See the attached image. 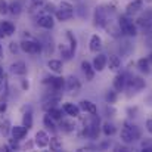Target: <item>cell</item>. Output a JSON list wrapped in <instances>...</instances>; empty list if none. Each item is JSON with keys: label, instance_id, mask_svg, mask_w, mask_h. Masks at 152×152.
Here are the masks:
<instances>
[{"label": "cell", "instance_id": "6da1fadb", "mask_svg": "<svg viewBox=\"0 0 152 152\" xmlns=\"http://www.w3.org/2000/svg\"><path fill=\"white\" fill-rule=\"evenodd\" d=\"M102 132L101 117L98 114H89V117L83 121L81 134L87 139H99V134Z\"/></svg>", "mask_w": 152, "mask_h": 152}, {"label": "cell", "instance_id": "7a4b0ae2", "mask_svg": "<svg viewBox=\"0 0 152 152\" xmlns=\"http://www.w3.org/2000/svg\"><path fill=\"white\" fill-rule=\"evenodd\" d=\"M140 137H142V132H140V129H139L136 124H132V123H129V121H124L123 129H121V132H120L121 143L132 145V143L137 142Z\"/></svg>", "mask_w": 152, "mask_h": 152}, {"label": "cell", "instance_id": "3957f363", "mask_svg": "<svg viewBox=\"0 0 152 152\" xmlns=\"http://www.w3.org/2000/svg\"><path fill=\"white\" fill-rule=\"evenodd\" d=\"M118 27L121 28V33L126 37L132 39V37H136L139 34V27H137L136 22H133V18L129 13H124V15L118 16Z\"/></svg>", "mask_w": 152, "mask_h": 152}, {"label": "cell", "instance_id": "277c9868", "mask_svg": "<svg viewBox=\"0 0 152 152\" xmlns=\"http://www.w3.org/2000/svg\"><path fill=\"white\" fill-rule=\"evenodd\" d=\"M108 22H111L109 21V9H108V6L99 4L93 12V25L98 28H106Z\"/></svg>", "mask_w": 152, "mask_h": 152}, {"label": "cell", "instance_id": "5b68a950", "mask_svg": "<svg viewBox=\"0 0 152 152\" xmlns=\"http://www.w3.org/2000/svg\"><path fill=\"white\" fill-rule=\"evenodd\" d=\"M21 50L30 55H39L43 53V43L40 39H24L21 43Z\"/></svg>", "mask_w": 152, "mask_h": 152}, {"label": "cell", "instance_id": "8992f818", "mask_svg": "<svg viewBox=\"0 0 152 152\" xmlns=\"http://www.w3.org/2000/svg\"><path fill=\"white\" fill-rule=\"evenodd\" d=\"M43 84L49 86L53 92H62L65 89V78L61 77L59 74L56 75H48L43 78Z\"/></svg>", "mask_w": 152, "mask_h": 152}, {"label": "cell", "instance_id": "52a82bcc", "mask_svg": "<svg viewBox=\"0 0 152 152\" xmlns=\"http://www.w3.org/2000/svg\"><path fill=\"white\" fill-rule=\"evenodd\" d=\"M61 101H62V93L61 92H52L50 95H48L46 98H43V101H42V109L45 112H48L49 109L58 106Z\"/></svg>", "mask_w": 152, "mask_h": 152}, {"label": "cell", "instance_id": "ba28073f", "mask_svg": "<svg viewBox=\"0 0 152 152\" xmlns=\"http://www.w3.org/2000/svg\"><path fill=\"white\" fill-rule=\"evenodd\" d=\"M145 87H146V81H145L142 77H139V75H129V80H127V87H126V90L136 93V92H140V90H143Z\"/></svg>", "mask_w": 152, "mask_h": 152}, {"label": "cell", "instance_id": "9c48e42d", "mask_svg": "<svg viewBox=\"0 0 152 152\" xmlns=\"http://www.w3.org/2000/svg\"><path fill=\"white\" fill-rule=\"evenodd\" d=\"M136 24L139 28H142L143 33H148L149 30H152V9H148L143 15H140L136 19Z\"/></svg>", "mask_w": 152, "mask_h": 152}, {"label": "cell", "instance_id": "30bf717a", "mask_svg": "<svg viewBox=\"0 0 152 152\" xmlns=\"http://www.w3.org/2000/svg\"><path fill=\"white\" fill-rule=\"evenodd\" d=\"M37 25L46 31L52 30L55 27V15L50 13H42L40 16H37Z\"/></svg>", "mask_w": 152, "mask_h": 152}, {"label": "cell", "instance_id": "8fae6325", "mask_svg": "<svg viewBox=\"0 0 152 152\" xmlns=\"http://www.w3.org/2000/svg\"><path fill=\"white\" fill-rule=\"evenodd\" d=\"M127 80H129V74H127V72H118V74L114 77L112 87H114L117 92H124L126 87H127Z\"/></svg>", "mask_w": 152, "mask_h": 152}, {"label": "cell", "instance_id": "7c38bea8", "mask_svg": "<svg viewBox=\"0 0 152 152\" xmlns=\"http://www.w3.org/2000/svg\"><path fill=\"white\" fill-rule=\"evenodd\" d=\"M65 89L69 92V93H78L80 92V89H81V81L78 80V77H75V75H68L66 78H65Z\"/></svg>", "mask_w": 152, "mask_h": 152}, {"label": "cell", "instance_id": "4fadbf2b", "mask_svg": "<svg viewBox=\"0 0 152 152\" xmlns=\"http://www.w3.org/2000/svg\"><path fill=\"white\" fill-rule=\"evenodd\" d=\"M9 71H10L13 75L24 77V75H27V72H28V68H27V64H25L24 61H15V62H12V64H10V66H9Z\"/></svg>", "mask_w": 152, "mask_h": 152}, {"label": "cell", "instance_id": "5bb4252c", "mask_svg": "<svg viewBox=\"0 0 152 152\" xmlns=\"http://www.w3.org/2000/svg\"><path fill=\"white\" fill-rule=\"evenodd\" d=\"M59 130L62 132V133H74L75 130H77V123L74 121V118L72 117H69V118H62L61 121H59Z\"/></svg>", "mask_w": 152, "mask_h": 152}, {"label": "cell", "instance_id": "9a60e30c", "mask_svg": "<svg viewBox=\"0 0 152 152\" xmlns=\"http://www.w3.org/2000/svg\"><path fill=\"white\" fill-rule=\"evenodd\" d=\"M93 68L96 69V72H102L105 68H108V55L105 53H96V56L93 58Z\"/></svg>", "mask_w": 152, "mask_h": 152}, {"label": "cell", "instance_id": "2e32d148", "mask_svg": "<svg viewBox=\"0 0 152 152\" xmlns=\"http://www.w3.org/2000/svg\"><path fill=\"white\" fill-rule=\"evenodd\" d=\"M40 40L43 43V53H46V55L50 56L52 53L55 52V40H53V37H52L50 34L45 33V34H42Z\"/></svg>", "mask_w": 152, "mask_h": 152}, {"label": "cell", "instance_id": "e0dca14e", "mask_svg": "<svg viewBox=\"0 0 152 152\" xmlns=\"http://www.w3.org/2000/svg\"><path fill=\"white\" fill-rule=\"evenodd\" d=\"M25 6H27L25 0H12L9 3V13L13 15V16H19L24 12Z\"/></svg>", "mask_w": 152, "mask_h": 152}, {"label": "cell", "instance_id": "ac0fdd59", "mask_svg": "<svg viewBox=\"0 0 152 152\" xmlns=\"http://www.w3.org/2000/svg\"><path fill=\"white\" fill-rule=\"evenodd\" d=\"M49 140H50V136L45 130H39L36 133V136H34V142H36V146L37 148H46V146H49Z\"/></svg>", "mask_w": 152, "mask_h": 152}, {"label": "cell", "instance_id": "d6986e66", "mask_svg": "<svg viewBox=\"0 0 152 152\" xmlns=\"http://www.w3.org/2000/svg\"><path fill=\"white\" fill-rule=\"evenodd\" d=\"M81 71H83V74H84V77H86V80L87 81H92L93 78H95V74H96V69L93 68V64L92 62H89V61H81Z\"/></svg>", "mask_w": 152, "mask_h": 152}, {"label": "cell", "instance_id": "ffe728a7", "mask_svg": "<svg viewBox=\"0 0 152 152\" xmlns=\"http://www.w3.org/2000/svg\"><path fill=\"white\" fill-rule=\"evenodd\" d=\"M103 48V42H102V37L99 34H93L89 40V50L92 53H99Z\"/></svg>", "mask_w": 152, "mask_h": 152}, {"label": "cell", "instance_id": "44dd1931", "mask_svg": "<svg viewBox=\"0 0 152 152\" xmlns=\"http://www.w3.org/2000/svg\"><path fill=\"white\" fill-rule=\"evenodd\" d=\"M62 108H64V111H65V114H66L68 117H72V118H77V117H80V112H81V109H80V106H78L77 103L66 102V103H64V105H62Z\"/></svg>", "mask_w": 152, "mask_h": 152}, {"label": "cell", "instance_id": "7402d4cb", "mask_svg": "<svg viewBox=\"0 0 152 152\" xmlns=\"http://www.w3.org/2000/svg\"><path fill=\"white\" fill-rule=\"evenodd\" d=\"M10 134H12L13 139H16V140L21 142L22 139L27 137V134H28V129H27L25 126H12V132H10Z\"/></svg>", "mask_w": 152, "mask_h": 152}, {"label": "cell", "instance_id": "603a6c76", "mask_svg": "<svg viewBox=\"0 0 152 152\" xmlns=\"http://www.w3.org/2000/svg\"><path fill=\"white\" fill-rule=\"evenodd\" d=\"M143 0H133V1H130L127 6H126V13H129V15H136V13H139L142 9H143Z\"/></svg>", "mask_w": 152, "mask_h": 152}, {"label": "cell", "instance_id": "cb8c5ba5", "mask_svg": "<svg viewBox=\"0 0 152 152\" xmlns=\"http://www.w3.org/2000/svg\"><path fill=\"white\" fill-rule=\"evenodd\" d=\"M45 0H31V4L28 6V12L31 13V15H34V13H45ZM39 15V16H40Z\"/></svg>", "mask_w": 152, "mask_h": 152}, {"label": "cell", "instance_id": "d4e9b609", "mask_svg": "<svg viewBox=\"0 0 152 152\" xmlns=\"http://www.w3.org/2000/svg\"><path fill=\"white\" fill-rule=\"evenodd\" d=\"M78 106H80V109H81L83 112H86V114H98V106H96V103H93V102L89 101V99H83V101L78 103Z\"/></svg>", "mask_w": 152, "mask_h": 152}, {"label": "cell", "instance_id": "484cf974", "mask_svg": "<svg viewBox=\"0 0 152 152\" xmlns=\"http://www.w3.org/2000/svg\"><path fill=\"white\" fill-rule=\"evenodd\" d=\"M108 68L109 71H114V72H118L121 69V59L118 55H109L108 56Z\"/></svg>", "mask_w": 152, "mask_h": 152}, {"label": "cell", "instance_id": "4316f807", "mask_svg": "<svg viewBox=\"0 0 152 152\" xmlns=\"http://www.w3.org/2000/svg\"><path fill=\"white\" fill-rule=\"evenodd\" d=\"M22 111H24V114H22V126H25L30 130L33 127V109H31V106H24Z\"/></svg>", "mask_w": 152, "mask_h": 152}, {"label": "cell", "instance_id": "83f0119b", "mask_svg": "<svg viewBox=\"0 0 152 152\" xmlns=\"http://www.w3.org/2000/svg\"><path fill=\"white\" fill-rule=\"evenodd\" d=\"M48 68L53 74H62L64 71V61L61 59H49L48 61Z\"/></svg>", "mask_w": 152, "mask_h": 152}, {"label": "cell", "instance_id": "f1b7e54d", "mask_svg": "<svg viewBox=\"0 0 152 152\" xmlns=\"http://www.w3.org/2000/svg\"><path fill=\"white\" fill-rule=\"evenodd\" d=\"M43 126H45L48 130H50L52 133H56V132H58V124H56V120L52 117L50 114H48V112H46V115L43 117Z\"/></svg>", "mask_w": 152, "mask_h": 152}, {"label": "cell", "instance_id": "f546056e", "mask_svg": "<svg viewBox=\"0 0 152 152\" xmlns=\"http://www.w3.org/2000/svg\"><path fill=\"white\" fill-rule=\"evenodd\" d=\"M74 13H75V12L64 10V9H59V7H58V10H56V13H55V18H56V19H58L59 22H66V21L72 19Z\"/></svg>", "mask_w": 152, "mask_h": 152}, {"label": "cell", "instance_id": "4dcf8cb0", "mask_svg": "<svg viewBox=\"0 0 152 152\" xmlns=\"http://www.w3.org/2000/svg\"><path fill=\"white\" fill-rule=\"evenodd\" d=\"M59 53L62 56V61H71L75 55V52L69 48V45H59Z\"/></svg>", "mask_w": 152, "mask_h": 152}, {"label": "cell", "instance_id": "1f68e13d", "mask_svg": "<svg viewBox=\"0 0 152 152\" xmlns=\"http://www.w3.org/2000/svg\"><path fill=\"white\" fill-rule=\"evenodd\" d=\"M102 133L106 137H111L117 133V126L111 121H105V123H102Z\"/></svg>", "mask_w": 152, "mask_h": 152}, {"label": "cell", "instance_id": "d6a6232c", "mask_svg": "<svg viewBox=\"0 0 152 152\" xmlns=\"http://www.w3.org/2000/svg\"><path fill=\"white\" fill-rule=\"evenodd\" d=\"M10 132H12V123H10V120H7V118L1 120L0 121V134L3 137H9L10 136Z\"/></svg>", "mask_w": 152, "mask_h": 152}, {"label": "cell", "instance_id": "836d02e7", "mask_svg": "<svg viewBox=\"0 0 152 152\" xmlns=\"http://www.w3.org/2000/svg\"><path fill=\"white\" fill-rule=\"evenodd\" d=\"M136 66H137V69L140 71V72H143V74H149L151 72V64H149V61H148V58H140L137 62H136Z\"/></svg>", "mask_w": 152, "mask_h": 152}, {"label": "cell", "instance_id": "e575fe53", "mask_svg": "<svg viewBox=\"0 0 152 152\" xmlns=\"http://www.w3.org/2000/svg\"><path fill=\"white\" fill-rule=\"evenodd\" d=\"M0 25H1V28H3V31H4L6 37L13 36V34H15V31H16L15 24H13V22H10V21H0Z\"/></svg>", "mask_w": 152, "mask_h": 152}, {"label": "cell", "instance_id": "d590c367", "mask_svg": "<svg viewBox=\"0 0 152 152\" xmlns=\"http://www.w3.org/2000/svg\"><path fill=\"white\" fill-rule=\"evenodd\" d=\"M49 149L53 152H59L62 151V140L58 136H52L49 140Z\"/></svg>", "mask_w": 152, "mask_h": 152}, {"label": "cell", "instance_id": "8d00e7d4", "mask_svg": "<svg viewBox=\"0 0 152 152\" xmlns=\"http://www.w3.org/2000/svg\"><path fill=\"white\" fill-rule=\"evenodd\" d=\"M105 101H106V103H115V102L118 101V92L112 87V89H109L106 93H105Z\"/></svg>", "mask_w": 152, "mask_h": 152}, {"label": "cell", "instance_id": "74e56055", "mask_svg": "<svg viewBox=\"0 0 152 152\" xmlns=\"http://www.w3.org/2000/svg\"><path fill=\"white\" fill-rule=\"evenodd\" d=\"M48 114H50L52 117L56 120V121H61L62 118H64V114H65V111H64V108H59V106H55V108H52L48 111Z\"/></svg>", "mask_w": 152, "mask_h": 152}, {"label": "cell", "instance_id": "f35d334b", "mask_svg": "<svg viewBox=\"0 0 152 152\" xmlns=\"http://www.w3.org/2000/svg\"><path fill=\"white\" fill-rule=\"evenodd\" d=\"M65 36H66V39H68V42H69V48L75 52L77 50V46H78V43H77V37L74 36V33H72L71 30H66V31H65Z\"/></svg>", "mask_w": 152, "mask_h": 152}, {"label": "cell", "instance_id": "ab89813d", "mask_svg": "<svg viewBox=\"0 0 152 152\" xmlns=\"http://www.w3.org/2000/svg\"><path fill=\"white\" fill-rule=\"evenodd\" d=\"M59 9H64V10H69V12H75V7L71 1H66V0H62L59 3Z\"/></svg>", "mask_w": 152, "mask_h": 152}, {"label": "cell", "instance_id": "60d3db41", "mask_svg": "<svg viewBox=\"0 0 152 152\" xmlns=\"http://www.w3.org/2000/svg\"><path fill=\"white\" fill-rule=\"evenodd\" d=\"M7 96L6 95H1L0 96V115H3L6 111H7Z\"/></svg>", "mask_w": 152, "mask_h": 152}, {"label": "cell", "instance_id": "b9f144b4", "mask_svg": "<svg viewBox=\"0 0 152 152\" xmlns=\"http://www.w3.org/2000/svg\"><path fill=\"white\" fill-rule=\"evenodd\" d=\"M9 52L12 53V55H18L21 50V45L19 43H16V42H10L9 43Z\"/></svg>", "mask_w": 152, "mask_h": 152}, {"label": "cell", "instance_id": "7bdbcfd3", "mask_svg": "<svg viewBox=\"0 0 152 152\" xmlns=\"http://www.w3.org/2000/svg\"><path fill=\"white\" fill-rule=\"evenodd\" d=\"M105 114H106V117H114V115L117 114V109L114 108L112 103H106V106H105Z\"/></svg>", "mask_w": 152, "mask_h": 152}, {"label": "cell", "instance_id": "ee69618b", "mask_svg": "<svg viewBox=\"0 0 152 152\" xmlns=\"http://www.w3.org/2000/svg\"><path fill=\"white\" fill-rule=\"evenodd\" d=\"M7 143H9V146H10V149L12 151H21V145H19V140H16V139H9L7 140Z\"/></svg>", "mask_w": 152, "mask_h": 152}, {"label": "cell", "instance_id": "f6af8a7d", "mask_svg": "<svg viewBox=\"0 0 152 152\" xmlns=\"http://www.w3.org/2000/svg\"><path fill=\"white\" fill-rule=\"evenodd\" d=\"M6 13H9V3L7 0H0V15L3 16Z\"/></svg>", "mask_w": 152, "mask_h": 152}, {"label": "cell", "instance_id": "bcb514c9", "mask_svg": "<svg viewBox=\"0 0 152 152\" xmlns=\"http://www.w3.org/2000/svg\"><path fill=\"white\" fill-rule=\"evenodd\" d=\"M7 90H9V87H7V78L0 80V96L1 95H6L7 96Z\"/></svg>", "mask_w": 152, "mask_h": 152}, {"label": "cell", "instance_id": "7dc6e473", "mask_svg": "<svg viewBox=\"0 0 152 152\" xmlns=\"http://www.w3.org/2000/svg\"><path fill=\"white\" fill-rule=\"evenodd\" d=\"M58 10V7L53 4V3H46L45 4V13H50V15H55Z\"/></svg>", "mask_w": 152, "mask_h": 152}, {"label": "cell", "instance_id": "c3c4849f", "mask_svg": "<svg viewBox=\"0 0 152 152\" xmlns=\"http://www.w3.org/2000/svg\"><path fill=\"white\" fill-rule=\"evenodd\" d=\"M142 151L143 152H152V140L145 139V140L142 142Z\"/></svg>", "mask_w": 152, "mask_h": 152}, {"label": "cell", "instance_id": "681fc988", "mask_svg": "<svg viewBox=\"0 0 152 152\" xmlns=\"http://www.w3.org/2000/svg\"><path fill=\"white\" fill-rule=\"evenodd\" d=\"M137 106H130V108H127V115L130 117V118H133V117H136L137 115Z\"/></svg>", "mask_w": 152, "mask_h": 152}, {"label": "cell", "instance_id": "f907efd6", "mask_svg": "<svg viewBox=\"0 0 152 152\" xmlns=\"http://www.w3.org/2000/svg\"><path fill=\"white\" fill-rule=\"evenodd\" d=\"M21 89H22L24 92H27V90L30 89V81H28L27 78H22V80H21Z\"/></svg>", "mask_w": 152, "mask_h": 152}, {"label": "cell", "instance_id": "816d5d0a", "mask_svg": "<svg viewBox=\"0 0 152 152\" xmlns=\"http://www.w3.org/2000/svg\"><path fill=\"white\" fill-rule=\"evenodd\" d=\"M145 129H146L148 133L152 134V118H148V120L145 121Z\"/></svg>", "mask_w": 152, "mask_h": 152}, {"label": "cell", "instance_id": "f5cc1de1", "mask_svg": "<svg viewBox=\"0 0 152 152\" xmlns=\"http://www.w3.org/2000/svg\"><path fill=\"white\" fill-rule=\"evenodd\" d=\"M114 151H129V148H127V145L126 143H118V145H115L114 146Z\"/></svg>", "mask_w": 152, "mask_h": 152}, {"label": "cell", "instance_id": "db71d44e", "mask_svg": "<svg viewBox=\"0 0 152 152\" xmlns=\"http://www.w3.org/2000/svg\"><path fill=\"white\" fill-rule=\"evenodd\" d=\"M111 146V142L109 140H105V142H102L101 145H99V149H108Z\"/></svg>", "mask_w": 152, "mask_h": 152}, {"label": "cell", "instance_id": "11a10c76", "mask_svg": "<svg viewBox=\"0 0 152 152\" xmlns=\"http://www.w3.org/2000/svg\"><path fill=\"white\" fill-rule=\"evenodd\" d=\"M34 145H36V142H33V140H30V142H27V143H25V146H24V149H33V148H34Z\"/></svg>", "mask_w": 152, "mask_h": 152}, {"label": "cell", "instance_id": "9f6ffc18", "mask_svg": "<svg viewBox=\"0 0 152 152\" xmlns=\"http://www.w3.org/2000/svg\"><path fill=\"white\" fill-rule=\"evenodd\" d=\"M4 78H7V75H6V72H4L3 66L0 65V80H4Z\"/></svg>", "mask_w": 152, "mask_h": 152}, {"label": "cell", "instance_id": "6f0895ef", "mask_svg": "<svg viewBox=\"0 0 152 152\" xmlns=\"http://www.w3.org/2000/svg\"><path fill=\"white\" fill-rule=\"evenodd\" d=\"M4 37H6V34H4V31H3L1 25H0V39H4Z\"/></svg>", "mask_w": 152, "mask_h": 152}, {"label": "cell", "instance_id": "680465c9", "mask_svg": "<svg viewBox=\"0 0 152 152\" xmlns=\"http://www.w3.org/2000/svg\"><path fill=\"white\" fill-rule=\"evenodd\" d=\"M146 58H148V61H149V64H151V65H152V52H149V55H148Z\"/></svg>", "mask_w": 152, "mask_h": 152}, {"label": "cell", "instance_id": "91938a15", "mask_svg": "<svg viewBox=\"0 0 152 152\" xmlns=\"http://www.w3.org/2000/svg\"><path fill=\"white\" fill-rule=\"evenodd\" d=\"M1 55H3V45L0 43V56H1Z\"/></svg>", "mask_w": 152, "mask_h": 152}, {"label": "cell", "instance_id": "94428289", "mask_svg": "<svg viewBox=\"0 0 152 152\" xmlns=\"http://www.w3.org/2000/svg\"><path fill=\"white\" fill-rule=\"evenodd\" d=\"M143 1H148V3H152V0H143Z\"/></svg>", "mask_w": 152, "mask_h": 152}]
</instances>
